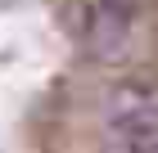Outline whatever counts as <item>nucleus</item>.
Returning a JSON list of instances; mask_svg holds the SVG:
<instances>
[{
  "label": "nucleus",
  "instance_id": "obj_3",
  "mask_svg": "<svg viewBox=\"0 0 158 153\" xmlns=\"http://www.w3.org/2000/svg\"><path fill=\"white\" fill-rule=\"evenodd\" d=\"M95 5H104V9H118V14H131L135 0H95Z\"/></svg>",
  "mask_w": 158,
  "mask_h": 153
},
{
  "label": "nucleus",
  "instance_id": "obj_1",
  "mask_svg": "<svg viewBox=\"0 0 158 153\" xmlns=\"http://www.w3.org/2000/svg\"><path fill=\"white\" fill-rule=\"evenodd\" d=\"M109 126L118 131L122 140H145V135H154L158 131V95L145 90V86H122L118 95L109 99Z\"/></svg>",
  "mask_w": 158,
  "mask_h": 153
},
{
  "label": "nucleus",
  "instance_id": "obj_4",
  "mask_svg": "<svg viewBox=\"0 0 158 153\" xmlns=\"http://www.w3.org/2000/svg\"><path fill=\"white\" fill-rule=\"evenodd\" d=\"M113 153H140V149H135V144H122V149H113Z\"/></svg>",
  "mask_w": 158,
  "mask_h": 153
},
{
  "label": "nucleus",
  "instance_id": "obj_2",
  "mask_svg": "<svg viewBox=\"0 0 158 153\" xmlns=\"http://www.w3.org/2000/svg\"><path fill=\"white\" fill-rule=\"evenodd\" d=\"M86 45L99 63H122L127 50H131V14H118V9H104L95 5L90 14V27H86Z\"/></svg>",
  "mask_w": 158,
  "mask_h": 153
}]
</instances>
